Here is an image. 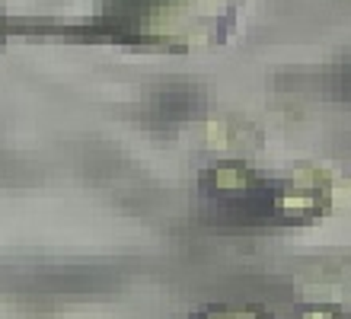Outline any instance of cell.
<instances>
[{
	"label": "cell",
	"instance_id": "6da1fadb",
	"mask_svg": "<svg viewBox=\"0 0 351 319\" xmlns=\"http://www.w3.org/2000/svg\"><path fill=\"white\" fill-rule=\"evenodd\" d=\"M262 176L250 163H237V160H223L214 163L202 173V191L223 204H246V201L262 195Z\"/></svg>",
	"mask_w": 351,
	"mask_h": 319
},
{
	"label": "cell",
	"instance_id": "7a4b0ae2",
	"mask_svg": "<svg viewBox=\"0 0 351 319\" xmlns=\"http://www.w3.org/2000/svg\"><path fill=\"white\" fill-rule=\"evenodd\" d=\"M268 313L259 307H246V303H208L202 310H195L192 319H265Z\"/></svg>",
	"mask_w": 351,
	"mask_h": 319
},
{
	"label": "cell",
	"instance_id": "3957f363",
	"mask_svg": "<svg viewBox=\"0 0 351 319\" xmlns=\"http://www.w3.org/2000/svg\"><path fill=\"white\" fill-rule=\"evenodd\" d=\"M294 319H348V310H345L339 300H306L294 307Z\"/></svg>",
	"mask_w": 351,
	"mask_h": 319
},
{
	"label": "cell",
	"instance_id": "277c9868",
	"mask_svg": "<svg viewBox=\"0 0 351 319\" xmlns=\"http://www.w3.org/2000/svg\"><path fill=\"white\" fill-rule=\"evenodd\" d=\"M265 319H278V316H265Z\"/></svg>",
	"mask_w": 351,
	"mask_h": 319
}]
</instances>
